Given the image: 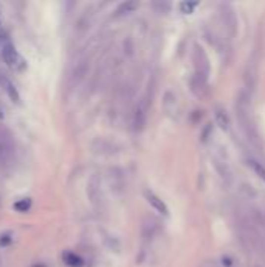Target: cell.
<instances>
[{"label": "cell", "mask_w": 265, "mask_h": 267, "mask_svg": "<svg viewBox=\"0 0 265 267\" xmlns=\"http://www.w3.org/2000/svg\"><path fill=\"white\" fill-rule=\"evenodd\" d=\"M0 55L5 61V64L8 68H11L13 71H24L25 69V61L21 56V53L17 52V49L14 47V44L9 41V38L3 36L0 39Z\"/></svg>", "instance_id": "1"}, {"label": "cell", "mask_w": 265, "mask_h": 267, "mask_svg": "<svg viewBox=\"0 0 265 267\" xmlns=\"http://www.w3.org/2000/svg\"><path fill=\"white\" fill-rule=\"evenodd\" d=\"M194 61H195L197 74H200V75H203V77L207 78V75H209V60H207L206 53L203 52V49L200 45H195Z\"/></svg>", "instance_id": "2"}, {"label": "cell", "mask_w": 265, "mask_h": 267, "mask_svg": "<svg viewBox=\"0 0 265 267\" xmlns=\"http://www.w3.org/2000/svg\"><path fill=\"white\" fill-rule=\"evenodd\" d=\"M147 110H148V105L145 102V99H142L134 111V117H132V125H134L136 131H140L145 125V120H147Z\"/></svg>", "instance_id": "3"}, {"label": "cell", "mask_w": 265, "mask_h": 267, "mask_svg": "<svg viewBox=\"0 0 265 267\" xmlns=\"http://www.w3.org/2000/svg\"><path fill=\"white\" fill-rule=\"evenodd\" d=\"M0 88H2L6 92L8 99L11 100L13 103H21V95H19V91L16 89L13 81L9 80L6 75H3V74H0Z\"/></svg>", "instance_id": "4"}, {"label": "cell", "mask_w": 265, "mask_h": 267, "mask_svg": "<svg viewBox=\"0 0 265 267\" xmlns=\"http://www.w3.org/2000/svg\"><path fill=\"white\" fill-rule=\"evenodd\" d=\"M191 89L197 97H204L206 89H207V78L195 72L191 78Z\"/></svg>", "instance_id": "5"}, {"label": "cell", "mask_w": 265, "mask_h": 267, "mask_svg": "<svg viewBox=\"0 0 265 267\" xmlns=\"http://www.w3.org/2000/svg\"><path fill=\"white\" fill-rule=\"evenodd\" d=\"M163 107H164V111L168 114L170 117L176 119L179 108H178V99L175 97V94H173V92H170V91L166 92L164 100H163Z\"/></svg>", "instance_id": "6"}, {"label": "cell", "mask_w": 265, "mask_h": 267, "mask_svg": "<svg viewBox=\"0 0 265 267\" xmlns=\"http://www.w3.org/2000/svg\"><path fill=\"white\" fill-rule=\"evenodd\" d=\"M145 198H147V202L155 208V211H158L159 214H163V216H168L167 205L164 203V200L161 197H158L155 192H151V191H145Z\"/></svg>", "instance_id": "7"}, {"label": "cell", "mask_w": 265, "mask_h": 267, "mask_svg": "<svg viewBox=\"0 0 265 267\" xmlns=\"http://www.w3.org/2000/svg\"><path fill=\"white\" fill-rule=\"evenodd\" d=\"M137 6H139V3H136V2H124V3H120L119 8L116 9V16L120 17V16L130 14V13L134 11Z\"/></svg>", "instance_id": "8"}, {"label": "cell", "mask_w": 265, "mask_h": 267, "mask_svg": "<svg viewBox=\"0 0 265 267\" xmlns=\"http://www.w3.org/2000/svg\"><path fill=\"white\" fill-rule=\"evenodd\" d=\"M63 258H64V263L67 264L69 267H81L83 266V260L80 258L77 253L67 252V253L63 255Z\"/></svg>", "instance_id": "9"}, {"label": "cell", "mask_w": 265, "mask_h": 267, "mask_svg": "<svg viewBox=\"0 0 265 267\" xmlns=\"http://www.w3.org/2000/svg\"><path fill=\"white\" fill-rule=\"evenodd\" d=\"M99 192H100V189H99V178L97 177H94L91 180V183H89V189H88V194L92 200V203L96 205L99 202Z\"/></svg>", "instance_id": "10"}, {"label": "cell", "mask_w": 265, "mask_h": 267, "mask_svg": "<svg viewBox=\"0 0 265 267\" xmlns=\"http://www.w3.org/2000/svg\"><path fill=\"white\" fill-rule=\"evenodd\" d=\"M215 120L222 127V130H228V127H230V117H228V114H226L223 110H217L215 111Z\"/></svg>", "instance_id": "11"}, {"label": "cell", "mask_w": 265, "mask_h": 267, "mask_svg": "<svg viewBox=\"0 0 265 267\" xmlns=\"http://www.w3.org/2000/svg\"><path fill=\"white\" fill-rule=\"evenodd\" d=\"M32 208V200L30 198H21L14 203V209L19 213H27Z\"/></svg>", "instance_id": "12"}, {"label": "cell", "mask_w": 265, "mask_h": 267, "mask_svg": "<svg viewBox=\"0 0 265 267\" xmlns=\"http://www.w3.org/2000/svg\"><path fill=\"white\" fill-rule=\"evenodd\" d=\"M248 164L251 166V169L254 170V172H256V174H258V175H259V177L265 181V169H264V167L258 163V161L250 159V161H248Z\"/></svg>", "instance_id": "13"}, {"label": "cell", "mask_w": 265, "mask_h": 267, "mask_svg": "<svg viewBox=\"0 0 265 267\" xmlns=\"http://www.w3.org/2000/svg\"><path fill=\"white\" fill-rule=\"evenodd\" d=\"M197 6H198V2H183L179 5V9H181L184 14H191Z\"/></svg>", "instance_id": "14"}, {"label": "cell", "mask_w": 265, "mask_h": 267, "mask_svg": "<svg viewBox=\"0 0 265 267\" xmlns=\"http://www.w3.org/2000/svg\"><path fill=\"white\" fill-rule=\"evenodd\" d=\"M13 233L11 231H5V233H2L0 234V247H6V245H9L13 242Z\"/></svg>", "instance_id": "15"}]
</instances>
